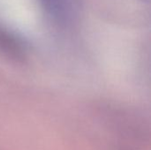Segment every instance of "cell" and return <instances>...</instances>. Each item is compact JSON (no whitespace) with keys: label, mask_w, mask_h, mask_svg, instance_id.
Masks as SVG:
<instances>
[{"label":"cell","mask_w":151,"mask_h":150,"mask_svg":"<svg viewBox=\"0 0 151 150\" xmlns=\"http://www.w3.org/2000/svg\"><path fill=\"white\" fill-rule=\"evenodd\" d=\"M0 52L16 61L23 60L26 54L22 43L2 27H0Z\"/></svg>","instance_id":"6da1fadb"}]
</instances>
